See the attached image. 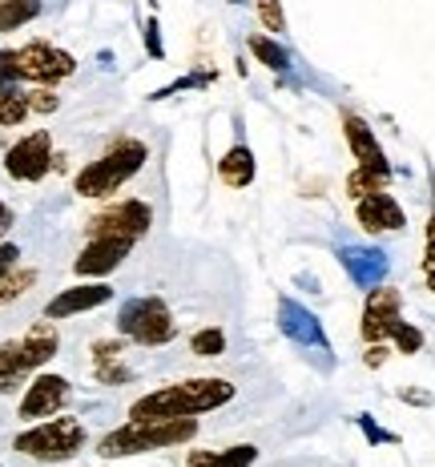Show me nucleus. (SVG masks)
Here are the masks:
<instances>
[{
    "mask_svg": "<svg viewBox=\"0 0 435 467\" xmlns=\"http://www.w3.org/2000/svg\"><path fill=\"white\" fill-rule=\"evenodd\" d=\"M145 48H150V57H153V61H161V57H166V45H161L158 16H150V21H145Z\"/></svg>",
    "mask_w": 435,
    "mask_h": 467,
    "instance_id": "30",
    "label": "nucleus"
},
{
    "mask_svg": "<svg viewBox=\"0 0 435 467\" xmlns=\"http://www.w3.org/2000/svg\"><path fill=\"white\" fill-rule=\"evenodd\" d=\"M113 298V286L105 282H89V286H69L45 306V318L61 323V318H73V315H85V310H97Z\"/></svg>",
    "mask_w": 435,
    "mask_h": 467,
    "instance_id": "14",
    "label": "nucleus"
},
{
    "mask_svg": "<svg viewBox=\"0 0 435 467\" xmlns=\"http://www.w3.org/2000/svg\"><path fill=\"white\" fill-rule=\"evenodd\" d=\"M250 53H254L258 61H263L266 69H274V73H283L286 65H290V53H286V48L278 45V41H270V36H258V33L250 36Z\"/></svg>",
    "mask_w": 435,
    "mask_h": 467,
    "instance_id": "22",
    "label": "nucleus"
},
{
    "mask_svg": "<svg viewBox=\"0 0 435 467\" xmlns=\"http://www.w3.org/2000/svg\"><path fill=\"white\" fill-rule=\"evenodd\" d=\"M230 399H234V387L226 379H186V383L141 395L129 407V420H193V415L214 411Z\"/></svg>",
    "mask_w": 435,
    "mask_h": 467,
    "instance_id": "1",
    "label": "nucleus"
},
{
    "mask_svg": "<svg viewBox=\"0 0 435 467\" xmlns=\"http://www.w3.org/2000/svg\"><path fill=\"white\" fill-rule=\"evenodd\" d=\"M57 347H61V338H57L53 323H36L25 338H13V343L0 347V395L16 391L25 383V375H33L36 367H45L57 355Z\"/></svg>",
    "mask_w": 435,
    "mask_h": 467,
    "instance_id": "4",
    "label": "nucleus"
},
{
    "mask_svg": "<svg viewBox=\"0 0 435 467\" xmlns=\"http://www.w3.org/2000/svg\"><path fill=\"white\" fill-rule=\"evenodd\" d=\"M33 282H36V270H8V275L0 278V306L13 303L16 295H25Z\"/></svg>",
    "mask_w": 435,
    "mask_h": 467,
    "instance_id": "26",
    "label": "nucleus"
},
{
    "mask_svg": "<svg viewBox=\"0 0 435 467\" xmlns=\"http://www.w3.org/2000/svg\"><path fill=\"white\" fill-rule=\"evenodd\" d=\"M254 8H258V21L266 25V33H286L283 0H254Z\"/></svg>",
    "mask_w": 435,
    "mask_h": 467,
    "instance_id": "27",
    "label": "nucleus"
},
{
    "mask_svg": "<svg viewBox=\"0 0 435 467\" xmlns=\"http://www.w3.org/2000/svg\"><path fill=\"white\" fill-rule=\"evenodd\" d=\"M33 16H41V0H0V33H13Z\"/></svg>",
    "mask_w": 435,
    "mask_h": 467,
    "instance_id": "21",
    "label": "nucleus"
},
{
    "mask_svg": "<svg viewBox=\"0 0 435 467\" xmlns=\"http://www.w3.org/2000/svg\"><path fill=\"white\" fill-rule=\"evenodd\" d=\"M53 165H57V158H53V138H48V130L28 133V138H21L5 153V170H8V178H16V182H41Z\"/></svg>",
    "mask_w": 435,
    "mask_h": 467,
    "instance_id": "8",
    "label": "nucleus"
},
{
    "mask_svg": "<svg viewBox=\"0 0 435 467\" xmlns=\"http://www.w3.org/2000/svg\"><path fill=\"white\" fill-rule=\"evenodd\" d=\"M399 306H403V298H399V290H391V286H375L371 295H367L363 327H359L367 343H387V338L395 335V327L403 323Z\"/></svg>",
    "mask_w": 435,
    "mask_h": 467,
    "instance_id": "10",
    "label": "nucleus"
},
{
    "mask_svg": "<svg viewBox=\"0 0 435 467\" xmlns=\"http://www.w3.org/2000/svg\"><path fill=\"white\" fill-rule=\"evenodd\" d=\"M16 69H21V81L57 85V81H65V77H73L77 61L65 53V48L45 45V41H33V45L16 48Z\"/></svg>",
    "mask_w": 435,
    "mask_h": 467,
    "instance_id": "7",
    "label": "nucleus"
},
{
    "mask_svg": "<svg viewBox=\"0 0 435 467\" xmlns=\"http://www.w3.org/2000/svg\"><path fill=\"white\" fill-rule=\"evenodd\" d=\"M218 178L226 182L230 190H246L250 182H254V153H250V145H234V150L222 153Z\"/></svg>",
    "mask_w": 435,
    "mask_h": 467,
    "instance_id": "18",
    "label": "nucleus"
},
{
    "mask_svg": "<svg viewBox=\"0 0 435 467\" xmlns=\"http://www.w3.org/2000/svg\"><path fill=\"white\" fill-rule=\"evenodd\" d=\"M355 218H359V226L367 234H383V230H403L408 226V213H403V206L387 190L355 202Z\"/></svg>",
    "mask_w": 435,
    "mask_h": 467,
    "instance_id": "15",
    "label": "nucleus"
},
{
    "mask_svg": "<svg viewBox=\"0 0 435 467\" xmlns=\"http://www.w3.org/2000/svg\"><path fill=\"white\" fill-rule=\"evenodd\" d=\"M133 242L129 238H118V234H97V238H89V246L77 254L73 270L85 278H101V275H113V270L125 262V254H129Z\"/></svg>",
    "mask_w": 435,
    "mask_h": 467,
    "instance_id": "11",
    "label": "nucleus"
},
{
    "mask_svg": "<svg viewBox=\"0 0 435 467\" xmlns=\"http://www.w3.org/2000/svg\"><path fill=\"white\" fill-rule=\"evenodd\" d=\"M145 158H150V150H145L141 141L121 138L109 153H105V158L89 161L81 173H77L73 190L81 193V198H109V193H118V190L125 186V182H129L133 173L141 170Z\"/></svg>",
    "mask_w": 435,
    "mask_h": 467,
    "instance_id": "3",
    "label": "nucleus"
},
{
    "mask_svg": "<svg viewBox=\"0 0 435 467\" xmlns=\"http://www.w3.org/2000/svg\"><path fill=\"white\" fill-rule=\"evenodd\" d=\"M69 379L61 375H36L33 387L25 391L21 399V420H48V415H57L65 403H69Z\"/></svg>",
    "mask_w": 435,
    "mask_h": 467,
    "instance_id": "12",
    "label": "nucleus"
},
{
    "mask_svg": "<svg viewBox=\"0 0 435 467\" xmlns=\"http://www.w3.org/2000/svg\"><path fill=\"white\" fill-rule=\"evenodd\" d=\"M28 109H33V113H53L57 109V93H48V89L28 93Z\"/></svg>",
    "mask_w": 435,
    "mask_h": 467,
    "instance_id": "31",
    "label": "nucleus"
},
{
    "mask_svg": "<svg viewBox=\"0 0 435 467\" xmlns=\"http://www.w3.org/2000/svg\"><path fill=\"white\" fill-rule=\"evenodd\" d=\"M150 226H153V210L145 206V202L129 198V202H121V206H109L105 213H97L89 222V238H97V234H118V238L138 242Z\"/></svg>",
    "mask_w": 435,
    "mask_h": 467,
    "instance_id": "9",
    "label": "nucleus"
},
{
    "mask_svg": "<svg viewBox=\"0 0 435 467\" xmlns=\"http://www.w3.org/2000/svg\"><path fill=\"white\" fill-rule=\"evenodd\" d=\"M121 338H101V343L93 347V375L101 379V383H125L129 371H125L121 363Z\"/></svg>",
    "mask_w": 435,
    "mask_h": 467,
    "instance_id": "19",
    "label": "nucleus"
},
{
    "mask_svg": "<svg viewBox=\"0 0 435 467\" xmlns=\"http://www.w3.org/2000/svg\"><path fill=\"white\" fill-rule=\"evenodd\" d=\"M423 275H428V286L435 290V258H423Z\"/></svg>",
    "mask_w": 435,
    "mask_h": 467,
    "instance_id": "37",
    "label": "nucleus"
},
{
    "mask_svg": "<svg viewBox=\"0 0 435 467\" xmlns=\"http://www.w3.org/2000/svg\"><path fill=\"white\" fill-rule=\"evenodd\" d=\"M8 226H13V210H8L5 202H0V234H5Z\"/></svg>",
    "mask_w": 435,
    "mask_h": 467,
    "instance_id": "36",
    "label": "nucleus"
},
{
    "mask_svg": "<svg viewBox=\"0 0 435 467\" xmlns=\"http://www.w3.org/2000/svg\"><path fill=\"white\" fill-rule=\"evenodd\" d=\"M16 81H21V69H16V48H5V53H0V93L16 89Z\"/></svg>",
    "mask_w": 435,
    "mask_h": 467,
    "instance_id": "29",
    "label": "nucleus"
},
{
    "mask_svg": "<svg viewBox=\"0 0 435 467\" xmlns=\"http://www.w3.org/2000/svg\"><path fill=\"white\" fill-rule=\"evenodd\" d=\"M190 350L198 358H218L222 350H226V335H222L218 327H206V330H198V335L190 338Z\"/></svg>",
    "mask_w": 435,
    "mask_h": 467,
    "instance_id": "25",
    "label": "nucleus"
},
{
    "mask_svg": "<svg viewBox=\"0 0 435 467\" xmlns=\"http://www.w3.org/2000/svg\"><path fill=\"white\" fill-rule=\"evenodd\" d=\"M343 133H347V145H351L355 161H359V170H371V173H379V178H391V165H387V153L379 150V141H375L371 125H367L363 117L343 113Z\"/></svg>",
    "mask_w": 435,
    "mask_h": 467,
    "instance_id": "13",
    "label": "nucleus"
},
{
    "mask_svg": "<svg viewBox=\"0 0 435 467\" xmlns=\"http://www.w3.org/2000/svg\"><path fill=\"white\" fill-rule=\"evenodd\" d=\"M343 266H347V275H351L359 286H367V290H375L383 282V275H387V254L383 250H363V246H347L343 254Z\"/></svg>",
    "mask_w": 435,
    "mask_h": 467,
    "instance_id": "17",
    "label": "nucleus"
},
{
    "mask_svg": "<svg viewBox=\"0 0 435 467\" xmlns=\"http://www.w3.org/2000/svg\"><path fill=\"white\" fill-rule=\"evenodd\" d=\"M16 258H21V250H16L13 242H5V246H0V278H5L8 270L16 266Z\"/></svg>",
    "mask_w": 435,
    "mask_h": 467,
    "instance_id": "33",
    "label": "nucleus"
},
{
    "mask_svg": "<svg viewBox=\"0 0 435 467\" xmlns=\"http://www.w3.org/2000/svg\"><path fill=\"white\" fill-rule=\"evenodd\" d=\"M423 258H435V213L428 218V250H423Z\"/></svg>",
    "mask_w": 435,
    "mask_h": 467,
    "instance_id": "35",
    "label": "nucleus"
},
{
    "mask_svg": "<svg viewBox=\"0 0 435 467\" xmlns=\"http://www.w3.org/2000/svg\"><path fill=\"white\" fill-rule=\"evenodd\" d=\"M363 363L367 367H383L387 363V347L383 343H371V347H367V355H363Z\"/></svg>",
    "mask_w": 435,
    "mask_h": 467,
    "instance_id": "34",
    "label": "nucleus"
},
{
    "mask_svg": "<svg viewBox=\"0 0 435 467\" xmlns=\"http://www.w3.org/2000/svg\"><path fill=\"white\" fill-rule=\"evenodd\" d=\"M118 330L125 338L141 347H166L173 335H178V323H173L170 306L161 298L145 295V298H129L118 315Z\"/></svg>",
    "mask_w": 435,
    "mask_h": 467,
    "instance_id": "6",
    "label": "nucleus"
},
{
    "mask_svg": "<svg viewBox=\"0 0 435 467\" xmlns=\"http://www.w3.org/2000/svg\"><path fill=\"white\" fill-rule=\"evenodd\" d=\"M85 447V423L81 420H48L33 431L16 435V451L33 455L41 463H65Z\"/></svg>",
    "mask_w": 435,
    "mask_h": 467,
    "instance_id": "5",
    "label": "nucleus"
},
{
    "mask_svg": "<svg viewBox=\"0 0 435 467\" xmlns=\"http://www.w3.org/2000/svg\"><path fill=\"white\" fill-rule=\"evenodd\" d=\"M28 113H33L28 109V93H21V89L0 93V125H21Z\"/></svg>",
    "mask_w": 435,
    "mask_h": 467,
    "instance_id": "23",
    "label": "nucleus"
},
{
    "mask_svg": "<svg viewBox=\"0 0 435 467\" xmlns=\"http://www.w3.org/2000/svg\"><path fill=\"white\" fill-rule=\"evenodd\" d=\"M278 327H283V335L295 338V343L331 350V343H326V335H323V327H318V318L306 306H298L295 298H283V303H278Z\"/></svg>",
    "mask_w": 435,
    "mask_h": 467,
    "instance_id": "16",
    "label": "nucleus"
},
{
    "mask_svg": "<svg viewBox=\"0 0 435 467\" xmlns=\"http://www.w3.org/2000/svg\"><path fill=\"white\" fill-rule=\"evenodd\" d=\"M359 427L367 431V440H371V443H395V435H391V431H383V427H375L371 415H359Z\"/></svg>",
    "mask_w": 435,
    "mask_h": 467,
    "instance_id": "32",
    "label": "nucleus"
},
{
    "mask_svg": "<svg viewBox=\"0 0 435 467\" xmlns=\"http://www.w3.org/2000/svg\"><path fill=\"white\" fill-rule=\"evenodd\" d=\"M254 460H258V447L238 443V447H226V451H193L186 467H250Z\"/></svg>",
    "mask_w": 435,
    "mask_h": 467,
    "instance_id": "20",
    "label": "nucleus"
},
{
    "mask_svg": "<svg viewBox=\"0 0 435 467\" xmlns=\"http://www.w3.org/2000/svg\"><path fill=\"white\" fill-rule=\"evenodd\" d=\"M391 338H395V347H399V355H415V350L423 347V330L411 327V323H399Z\"/></svg>",
    "mask_w": 435,
    "mask_h": 467,
    "instance_id": "28",
    "label": "nucleus"
},
{
    "mask_svg": "<svg viewBox=\"0 0 435 467\" xmlns=\"http://www.w3.org/2000/svg\"><path fill=\"white\" fill-rule=\"evenodd\" d=\"M198 435L193 420H129L118 431H109L97 443V455L113 460V455H138V451H158V447H178Z\"/></svg>",
    "mask_w": 435,
    "mask_h": 467,
    "instance_id": "2",
    "label": "nucleus"
},
{
    "mask_svg": "<svg viewBox=\"0 0 435 467\" xmlns=\"http://www.w3.org/2000/svg\"><path fill=\"white\" fill-rule=\"evenodd\" d=\"M387 182H391V178H379V173H371V170H355L351 178H347V193L359 202V198H371V193L387 190Z\"/></svg>",
    "mask_w": 435,
    "mask_h": 467,
    "instance_id": "24",
    "label": "nucleus"
}]
</instances>
